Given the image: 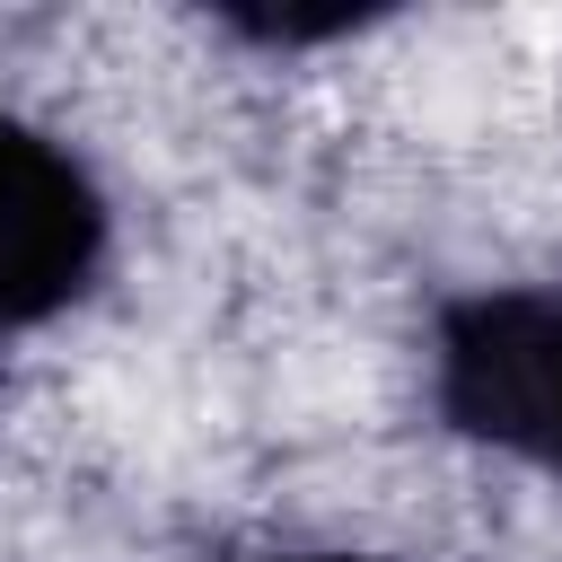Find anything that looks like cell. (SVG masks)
<instances>
[{
	"instance_id": "6da1fadb",
	"label": "cell",
	"mask_w": 562,
	"mask_h": 562,
	"mask_svg": "<svg viewBox=\"0 0 562 562\" xmlns=\"http://www.w3.org/2000/svg\"><path fill=\"white\" fill-rule=\"evenodd\" d=\"M422 395L448 439L562 483V272L439 290Z\"/></svg>"
},
{
	"instance_id": "7a4b0ae2",
	"label": "cell",
	"mask_w": 562,
	"mask_h": 562,
	"mask_svg": "<svg viewBox=\"0 0 562 562\" xmlns=\"http://www.w3.org/2000/svg\"><path fill=\"white\" fill-rule=\"evenodd\" d=\"M114 255V202L97 167L0 105V334H35L70 316Z\"/></svg>"
},
{
	"instance_id": "3957f363",
	"label": "cell",
	"mask_w": 562,
	"mask_h": 562,
	"mask_svg": "<svg viewBox=\"0 0 562 562\" xmlns=\"http://www.w3.org/2000/svg\"><path fill=\"white\" fill-rule=\"evenodd\" d=\"M220 26L246 35V44H263V53H307V44H342V35H360L369 9H316V18H299V9H220Z\"/></svg>"
},
{
	"instance_id": "277c9868",
	"label": "cell",
	"mask_w": 562,
	"mask_h": 562,
	"mask_svg": "<svg viewBox=\"0 0 562 562\" xmlns=\"http://www.w3.org/2000/svg\"><path fill=\"white\" fill-rule=\"evenodd\" d=\"M202 562H386V553H360V544H220Z\"/></svg>"
}]
</instances>
